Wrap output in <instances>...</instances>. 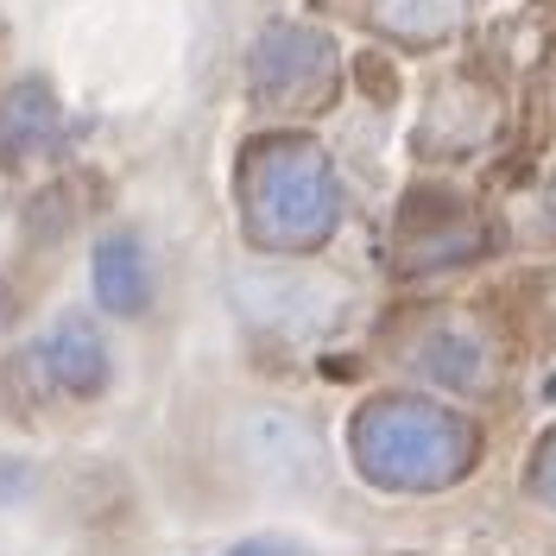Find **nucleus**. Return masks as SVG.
<instances>
[{"mask_svg": "<svg viewBox=\"0 0 556 556\" xmlns=\"http://www.w3.org/2000/svg\"><path fill=\"white\" fill-rule=\"evenodd\" d=\"M241 208H247V228H253L260 247L298 253V247H316L336 228L342 197H336V172H329V159L316 146L278 134L247 152Z\"/></svg>", "mask_w": 556, "mask_h": 556, "instance_id": "obj_1", "label": "nucleus"}, {"mask_svg": "<svg viewBox=\"0 0 556 556\" xmlns=\"http://www.w3.org/2000/svg\"><path fill=\"white\" fill-rule=\"evenodd\" d=\"M475 437L455 417L412 405V399H380L354 424V462L380 486H443L468 468Z\"/></svg>", "mask_w": 556, "mask_h": 556, "instance_id": "obj_2", "label": "nucleus"}, {"mask_svg": "<svg viewBox=\"0 0 556 556\" xmlns=\"http://www.w3.org/2000/svg\"><path fill=\"white\" fill-rule=\"evenodd\" d=\"M329 89H336V51L316 33L285 26V33H273L260 45V58H253V96H260V102L316 108Z\"/></svg>", "mask_w": 556, "mask_h": 556, "instance_id": "obj_3", "label": "nucleus"}, {"mask_svg": "<svg viewBox=\"0 0 556 556\" xmlns=\"http://www.w3.org/2000/svg\"><path fill=\"white\" fill-rule=\"evenodd\" d=\"M38 367L64 392H102L108 386V348L96 336V323L83 316H64L51 336H38Z\"/></svg>", "mask_w": 556, "mask_h": 556, "instance_id": "obj_4", "label": "nucleus"}, {"mask_svg": "<svg viewBox=\"0 0 556 556\" xmlns=\"http://www.w3.org/2000/svg\"><path fill=\"white\" fill-rule=\"evenodd\" d=\"M89 285H96V304L114 311V316H134L139 304H146V253H139L134 235H108V241H96Z\"/></svg>", "mask_w": 556, "mask_h": 556, "instance_id": "obj_5", "label": "nucleus"}, {"mask_svg": "<svg viewBox=\"0 0 556 556\" xmlns=\"http://www.w3.org/2000/svg\"><path fill=\"white\" fill-rule=\"evenodd\" d=\"M51 134V96L38 89V83H20L7 102H0V159L13 165V159H26L33 146H45Z\"/></svg>", "mask_w": 556, "mask_h": 556, "instance_id": "obj_6", "label": "nucleus"}, {"mask_svg": "<svg viewBox=\"0 0 556 556\" xmlns=\"http://www.w3.org/2000/svg\"><path fill=\"white\" fill-rule=\"evenodd\" d=\"M228 556H311V551H298V544H285V538H253V544H235Z\"/></svg>", "mask_w": 556, "mask_h": 556, "instance_id": "obj_7", "label": "nucleus"}, {"mask_svg": "<svg viewBox=\"0 0 556 556\" xmlns=\"http://www.w3.org/2000/svg\"><path fill=\"white\" fill-rule=\"evenodd\" d=\"M544 493H551V500H556V443H551V450H544Z\"/></svg>", "mask_w": 556, "mask_h": 556, "instance_id": "obj_8", "label": "nucleus"}]
</instances>
